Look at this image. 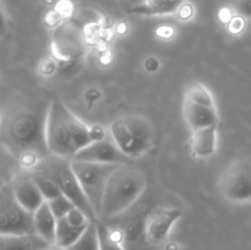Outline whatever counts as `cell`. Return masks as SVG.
<instances>
[{"instance_id": "6da1fadb", "label": "cell", "mask_w": 251, "mask_h": 250, "mask_svg": "<svg viewBox=\"0 0 251 250\" xmlns=\"http://www.w3.org/2000/svg\"><path fill=\"white\" fill-rule=\"evenodd\" d=\"M105 135L104 130L98 125H86L59 98H54L49 103L46 141L50 154L73 159L86 145L103 139Z\"/></svg>"}, {"instance_id": "7a4b0ae2", "label": "cell", "mask_w": 251, "mask_h": 250, "mask_svg": "<svg viewBox=\"0 0 251 250\" xmlns=\"http://www.w3.org/2000/svg\"><path fill=\"white\" fill-rule=\"evenodd\" d=\"M49 104L22 108L7 123L4 142L17 157L24 171H31L49 153L46 141V122Z\"/></svg>"}, {"instance_id": "3957f363", "label": "cell", "mask_w": 251, "mask_h": 250, "mask_svg": "<svg viewBox=\"0 0 251 250\" xmlns=\"http://www.w3.org/2000/svg\"><path fill=\"white\" fill-rule=\"evenodd\" d=\"M147 188V176L131 163L120 164L108 180L98 221L113 220L126 212Z\"/></svg>"}, {"instance_id": "277c9868", "label": "cell", "mask_w": 251, "mask_h": 250, "mask_svg": "<svg viewBox=\"0 0 251 250\" xmlns=\"http://www.w3.org/2000/svg\"><path fill=\"white\" fill-rule=\"evenodd\" d=\"M108 132L130 161L145 156L153 144L152 125L140 114L120 115L110 123Z\"/></svg>"}, {"instance_id": "5b68a950", "label": "cell", "mask_w": 251, "mask_h": 250, "mask_svg": "<svg viewBox=\"0 0 251 250\" xmlns=\"http://www.w3.org/2000/svg\"><path fill=\"white\" fill-rule=\"evenodd\" d=\"M32 169L42 172L51 179L58 186L59 191L73 201L74 205L80 208L91 221H98L92 206L81 189L71 166V159L48 154L38 162Z\"/></svg>"}, {"instance_id": "8992f818", "label": "cell", "mask_w": 251, "mask_h": 250, "mask_svg": "<svg viewBox=\"0 0 251 250\" xmlns=\"http://www.w3.org/2000/svg\"><path fill=\"white\" fill-rule=\"evenodd\" d=\"M71 166H73L74 173L80 183L81 189L87 198L88 202L92 206L98 220L105 186H107L113 172L120 164L92 163V162L71 159Z\"/></svg>"}, {"instance_id": "52a82bcc", "label": "cell", "mask_w": 251, "mask_h": 250, "mask_svg": "<svg viewBox=\"0 0 251 250\" xmlns=\"http://www.w3.org/2000/svg\"><path fill=\"white\" fill-rule=\"evenodd\" d=\"M29 234H36L33 213L16 200L11 184H4L0 188V235Z\"/></svg>"}, {"instance_id": "ba28073f", "label": "cell", "mask_w": 251, "mask_h": 250, "mask_svg": "<svg viewBox=\"0 0 251 250\" xmlns=\"http://www.w3.org/2000/svg\"><path fill=\"white\" fill-rule=\"evenodd\" d=\"M218 190L227 201L245 203L251 201V161L238 158L230 162L218 179Z\"/></svg>"}, {"instance_id": "9c48e42d", "label": "cell", "mask_w": 251, "mask_h": 250, "mask_svg": "<svg viewBox=\"0 0 251 250\" xmlns=\"http://www.w3.org/2000/svg\"><path fill=\"white\" fill-rule=\"evenodd\" d=\"M86 39L82 28L74 22L60 25L53 33L51 50L63 61L77 60L86 53Z\"/></svg>"}, {"instance_id": "30bf717a", "label": "cell", "mask_w": 251, "mask_h": 250, "mask_svg": "<svg viewBox=\"0 0 251 250\" xmlns=\"http://www.w3.org/2000/svg\"><path fill=\"white\" fill-rule=\"evenodd\" d=\"M73 159L104 164H124L131 162L115 145L109 132L103 139L96 140L86 145L75 154Z\"/></svg>"}, {"instance_id": "8fae6325", "label": "cell", "mask_w": 251, "mask_h": 250, "mask_svg": "<svg viewBox=\"0 0 251 250\" xmlns=\"http://www.w3.org/2000/svg\"><path fill=\"white\" fill-rule=\"evenodd\" d=\"M181 217V211L174 207H158L147 215L144 223V234L151 244H161L168 237L174 223Z\"/></svg>"}, {"instance_id": "7c38bea8", "label": "cell", "mask_w": 251, "mask_h": 250, "mask_svg": "<svg viewBox=\"0 0 251 250\" xmlns=\"http://www.w3.org/2000/svg\"><path fill=\"white\" fill-rule=\"evenodd\" d=\"M91 222L92 221L80 208L75 207L68 215L58 220L54 244L65 249L71 247L80 239Z\"/></svg>"}, {"instance_id": "4fadbf2b", "label": "cell", "mask_w": 251, "mask_h": 250, "mask_svg": "<svg viewBox=\"0 0 251 250\" xmlns=\"http://www.w3.org/2000/svg\"><path fill=\"white\" fill-rule=\"evenodd\" d=\"M10 184L16 200L28 212L33 213L42 203L46 202L43 194L28 171L22 169Z\"/></svg>"}, {"instance_id": "5bb4252c", "label": "cell", "mask_w": 251, "mask_h": 250, "mask_svg": "<svg viewBox=\"0 0 251 250\" xmlns=\"http://www.w3.org/2000/svg\"><path fill=\"white\" fill-rule=\"evenodd\" d=\"M183 115L191 131L208 126H218L220 123L216 105L199 104L188 100H184Z\"/></svg>"}, {"instance_id": "9a60e30c", "label": "cell", "mask_w": 251, "mask_h": 250, "mask_svg": "<svg viewBox=\"0 0 251 250\" xmlns=\"http://www.w3.org/2000/svg\"><path fill=\"white\" fill-rule=\"evenodd\" d=\"M218 126H208L191 131V152L194 157L201 159L210 158L217 149Z\"/></svg>"}, {"instance_id": "2e32d148", "label": "cell", "mask_w": 251, "mask_h": 250, "mask_svg": "<svg viewBox=\"0 0 251 250\" xmlns=\"http://www.w3.org/2000/svg\"><path fill=\"white\" fill-rule=\"evenodd\" d=\"M33 225L36 234L48 242L49 244L55 243V234H56V225L58 220L51 212L49 207L48 201L42 203L38 208L33 212Z\"/></svg>"}, {"instance_id": "e0dca14e", "label": "cell", "mask_w": 251, "mask_h": 250, "mask_svg": "<svg viewBox=\"0 0 251 250\" xmlns=\"http://www.w3.org/2000/svg\"><path fill=\"white\" fill-rule=\"evenodd\" d=\"M49 245L37 234L0 235V250H47Z\"/></svg>"}, {"instance_id": "ac0fdd59", "label": "cell", "mask_w": 251, "mask_h": 250, "mask_svg": "<svg viewBox=\"0 0 251 250\" xmlns=\"http://www.w3.org/2000/svg\"><path fill=\"white\" fill-rule=\"evenodd\" d=\"M185 0H151L149 2L134 6L131 12L146 16H162L176 12Z\"/></svg>"}, {"instance_id": "d6986e66", "label": "cell", "mask_w": 251, "mask_h": 250, "mask_svg": "<svg viewBox=\"0 0 251 250\" xmlns=\"http://www.w3.org/2000/svg\"><path fill=\"white\" fill-rule=\"evenodd\" d=\"M21 171L17 157L4 142H0V181L4 184L11 183Z\"/></svg>"}, {"instance_id": "ffe728a7", "label": "cell", "mask_w": 251, "mask_h": 250, "mask_svg": "<svg viewBox=\"0 0 251 250\" xmlns=\"http://www.w3.org/2000/svg\"><path fill=\"white\" fill-rule=\"evenodd\" d=\"M97 230L100 250H125L123 245V232L109 227L103 221H97Z\"/></svg>"}, {"instance_id": "44dd1931", "label": "cell", "mask_w": 251, "mask_h": 250, "mask_svg": "<svg viewBox=\"0 0 251 250\" xmlns=\"http://www.w3.org/2000/svg\"><path fill=\"white\" fill-rule=\"evenodd\" d=\"M66 250H100V239H98L97 221H92L87 227L86 232L81 235L80 239L74 243Z\"/></svg>"}, {"instance_id": "7402d4cb", "label": "cell", "mask_w": 251, "mask_h": 250, "mask_svg": "<svg viewBox=\"0 0 251 250\" xmlns=\"http://www.w3.org/2000/svg\"><path fill=\"white\" fill-rule=\"evenodd\" d=\"M184 100H191V102L199 103V104L216 105L212 93L210 92V90L205 85L200 82H194L189 86Z\"/></svg>"}, {"instance_id": "603a6c76", "label": "cell", "mask_w": 251, "mask_h": 250, "mask_svg": "<svg viewBox=\"0 0 251 250\" xmlns=\"http://www.w3.org/2000/svg\"><path fill=\"white\" fill-rule=\"evenodd\" d=\"M28 172L31 173L32 178H33V180L36 181L37 185H38L39 190H41L42 194H43L46 201H49L51 200V199L56 198V196L61 195L58 186L55 185V183H54L49 176H47L46 174L37 171V169H31V171Z\"/></svg>"}, {"instance_id": "cb8c5ba5", "label": "cell", "mask_w": 251, "mask_h": 250, "mask_svg": "<svg viewBox=\"0 0 251 250\" xmlns=\"http://www.w3.org/2000/svg\"><path fill=\"white\" fill-rule=\"evenodd\" d=\"M48 203L51 212H53L54 216L56 217V220L66 216L70 211H73L74 208L76 207L73 203V201H71L70 199L66 198L65 195H63V194L56 196V198L51 199V200H49Z\"/></svg>"}, {"instance_id": "d4e9b609", "label": "cell", "mask_w": 251, "mask_h": 250, "mask_svg": "<svg viewBox=\"0 0 251 250\" xmlns=\"http://www.w3.org/2000/svg\"><path fill=\"white\" fill-rule=\"evenodd\" d=\"M234 10L240 17L251 20V0H234Z\"/></svg>"}, {"instance_id": "484cf974", "label": "cell", "mask_w": 251, "mask_h": 250, "mask_svg": "<svg viewBox=\"0 0 251 250\" xmlns=\"http://www.w3.org/2000/svg\"><path fill=\"white\" fill-rule=\"evenodd\" d=\"M5 32H6V20H5L4 14L0 10V36H2Z\"/></svg>"}, {"instance_id": "4316f807", "label": "cell", "mask_w": 251, "mask_h": 250, "mask_svg": "<svg viewBox=\"0 0 251 250\" xmlns=\"http://www.w3.org/2000/svg\"><path fill=\"white\" fill-rule=\"evenodd\" d=\"M47 250H66V249L65 248L58 247V245H55V244H50L48 248H47Z\"/></svg>"}, {"instance_id": "83f0119b", "label": "cell", "mask_w": 251, "mask_h": 250, "mask_svg": "<svg viewBox=\"0 0 251 250\" xmlns=\"http://www.w3.org/2000/svg\"><path fill=\"white\" fill-rule=\"evenodd\" d=\"M130 1L134 4V6H139V5H142L146 2V0H130Z\"/></svg>"}, {"instance_id": "f1b7e54d", "label": "cell", "mask_w": 251, "mask_h": 250, "mask_svg": "<svg viewBox=\"0 0 251 250\" xmlns=\"http://www.w3.org/2000/svg\"><path fill=\"white\" fill-rule=\"evenodd\" d=\"M2 185H4V183H1V181H0V188H1Z\"/></svg>"}, {"instance_id": "f546056e", "label": "cell", "mask_w": 251, "mask_h": 250, "mask_svg": "<svg viewBox=\"0 0 251 250\" xmlns=\"http://www.w3.org/2000/svg\"><path fill=\"white\" fill-rule=\"evenodd\" d=\"M149 1H151V0H146V2H149Z\"/></svg>"}, {"instance_id": "4dcf8cb0", "label": "cell", "mask_w": 251, "mask_h": 250, "mask_svg": "<svg viewBox=\"0 0 251 250\" xmlns=\"http://www.w3.org/2000/svg\"><path fill=\"white\" fill-rule=\"evenodd\" d=\"M0 122H1V115H0Z\"/></svg>"}]
</instances>
